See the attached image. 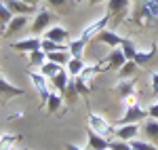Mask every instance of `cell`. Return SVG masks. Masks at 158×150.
<instances>
[{"mask_svg":"<svg viewBox=\"0 0 158 150\" xmlns=\"http://www.w3.org/2000/svg\"><path fill=\"white\" fill-rule=\"evenodd\" d=\"M135 19L143 28L158 25V0H141V6H139Z\"/></svg>","mask_w":158,"mask_h":150,"instance_id":"6da1fadb","label":"cell"},{"mask_svg":"<svg viewBox=\"0 0 158 150\" xmlns=\"http://www.w3.org/2000/svg\"><path fill=\"white\" fill-rule=\"evenodd\" d=\"M53 19H55V15H53V11H51L49 6H40V9L34 13V19H32V25H30V32H32L34 36L44 34L51 25H53Z\"/></svg>","mask_w":158,"mask_h":150,"instance_id":"7a4b0ae2","label":"cell"},{"mask_svg":"<svg viewBox=\"0 0 158 150\" xmlns=\"http://www.w3.org/2000/svg\"><path fill=\"white\" fill-rule=\"evenodd\" d=\"M86 118H89V129H91V131H95V133H99V135H106V138L112 139V135H114V125L110 123L103 114L89 112Z\"/></svg>","mask_w":158,"mask_h":150,"instance_id":"3957f363","label":"cell"},{"mask_svg":"<svg viewBox=\"0 0 158 150\" xmlns=\"http://www.w3.org/2000/svg\"><path fill=\"white\" fill-rule=\"evenodd\" d=\"M110 21H112V15H110V13H103L101 17L93 19L91 24H86L85 28H82V32H80V38H82V40H86V42H89V40H93V38L97 36L99 32H103V30L108 28Z\"/></svg>","mask_w":158,"mask_h":150,"instance_id":"277c9868","label":"cell"},{"mask_svg":"<svg viewBox=\"0 0 158 150\" xmlns=\"http://www.w3.org/2000/svg\"><path fill=\"white\" fill-rule=\"evenodd\" d=\"M99 70V63H93V66H89L86 63V68L80 72V76H76L74 80H76V89L80 91V95H86L89 91H91V85H93V78L97 76Z\"/></svg>","mask_w":158,"mask_h":150,"instance_id":"5b68a950","label":"cell"},{"mask_svg":"<svg viewBox=\"0 0 158 150\" xmlns=\"http://www.w3.org/2000/svg\"><path fill=\"white\" fill-rule=\"evenodd\" d=\"M27 78H30V83H32V87L36 89V93L40 95V101H42V106H47V100H49V78L44 74H40V70H30L27 72Z\"/></svg>","mask_w":158,"mask_h":150,"instance_id":"8992f818","label":"cell"},{"mask_svg":"<svg viewBox=\"0 0 158 150\" xmlns=\"http://www.w3.org/2000/svg\"><path fill=\"white\" fill-rule=\"evenodd\" d=\"M131 0H108V13L112 15L114 24H120L131 13Z\"/></svg>","mask_w":158,"mask_h":150,"instance_id":"52a82bcc","label":"cell"},{"mask_svg":"<svg viewBox=\"0 0 158 150\" xmlns=\"http://www.w3.org/2000/svg\"><path fill=\"white\" fill-rule=\"evenodd\" d=\"M124 62H127V57H124V53H122L120 47H116V49H112L99 62V70H120L122 66H124Z\"/></svg>","mask_w":158,"mask_h":150,"instance_id":"ba28073f","label":"cell"},{"mask_svg":"<svg viewBox=\"0 0 158 150\" xmlns=\"http://www.w3.org/2000/svg\"><path fill=\"white\" fill-rule=\"evenodd\" d=\"M143 118H148V110L139 106V101H135V104H131V106H127V108H124V114H122V118H118V123H116V125L141 123Z\"/></svg>","mask_w":158,"mask_h":150,"instance_id":"9c48e42d","label":"cell"},{"mask_svg":"<svg viewBox=\"0 0 158 150\" xmlns=\"http://www.w3.org/2000/svg\"><path fill=\"white\" fill-rule=\"evenodd\" d=\"M40 45H42V38L32 34V36H25V38H21V40H15L11 47L15 51H21V53H32V51L40 49Z\"/></svg>","mask_w":158,"mask_h":150,"instance_id":"30bf717a","label":"cell"},{"mask_svg":"<svg viewBox=\"0 0 158 150\" xmlns=\"http://www.w3.org/2000/svg\"><path fill=\"white\" fill-rule=\"evenodd\" d=\"M95 40L97 42H101V45H106V47H110V49H116V47H120L122 40H124V36H120L116 30H103V32H99L97 36H95Z\"/></svg>","mask_w":158,"mask_h":150,"instance_id":"8fae6325","label":"cell"},{"mask_svg":"<svg viewBox=\"0 0 158 150\" xmlns=\"http://www.w3.org/2000/svg\"><path fill=\"white\" fill-rule=\"evenodd\" d=\"M44 38H49L57 45H68L72 38H70V30L63 28V25H51L49 30L44 32Z\"/></svg>","mask_w":158,"mask_h":150,"instance_id":"7c38bea8","label":"cell"},{"mask_svg":"<svg viewBox=\"0 0 158 150\" xmlns=\"http://www.w3.org/2000/svg\"><path fill=\"white\" fill-rule=\"evenodd\" d=\"M137 133H139V123H127V125H116L114 127V135H116V139L131 142L133 138H137Z\"/></svg>","mask_w":158,"mask_h":150,"instance_id":"4fadbf2b","label":"cell"},{"mask_svg":"<svg viewBox=\"0 0 158 150\" xmlns=\"http://www.w3.org/2000/svg\"><path fill=\"white\" fill-rule=\"evenodd\" d=\"M86 148L89 150H108L110 148V138L99 135V133L89 129V133H86Z\"/></svg>","mask_w":158,"mask_h":150,"instance_id":"5bb4252c","label":"cell"},{"mask_svg":"<svg viewBox=\"0 0 158 150\" xmlns=\"http://www.w3.org/2000/svg\"><path fill=\"white\" fill-rule=\"evenodd\" d=\"M135 87H137V80H135V78H120V80L116 83L114 91H116V95H118L120 100H124V97H129V95H135Z\"/></svg>","mask_w":158,"mask_h":150,"instance_id":"9a60e30c","label":"cell"},{"mask_svg":"<svg viewBox=\"0 0 158 150\" xmlns=\"http://www.w3.org/2000/svg\"><path fill=\"white\" fill-rule=\"evenodd\" d=\"M27 24H30V19H27L25 15H15L11 21L4 25V34H6V36L19 34L21 30H25V28H27Z\"/></svg>","mask_w":158,"mask_h":150,"instance_id":"2e32d148","label":"cell"},{"mask_svg":"<svg viewBox=\"0 0 158 150\" xmlns=\"http://www.w3.org/2000/svg\"><path fill=\"white\" fill-rule=\"evenodd\" d=\"M4 4L9 6V11L13 15H32V13H36V6H30V4H25L23 0H4Z\"/></svg>","mask_w":158,"mask_h":150,"instance_id":"e0dca14e","label":"cell"},{"mask_svg":"<svg viewBox=\"0 0 158 150\" xmlns=\"http://www.w3.org/2000/svg\"><path fill=\"white\" fill-rule=\"evenodd\" d=\"M70 80H72V76L68 74V70L63 68V70H59L57 74L51 78V87H53V91H59V93H63L65 89H68V85H70Z\"/></svg>","mask_w":158,"mask_h":150,"instance_id":"ac0fdd59","label":"cell"},{"mask_svg":"<svg viewBox=\"0 0 158 150\" xmlns=\"http://www.w3.org/2000/svg\"><path fill=\"white\" fill-rule=\"evenodd\" d=\"M141 131H143V135H146V139L150 142V144L158 146V121L156 118L146 121V123L141 125Z\"/></svg>","mask_w":158,"mask_h":150,"instance_id":"d6986e66","label":"cell"},{"mask_svg":"<svg viewBox=\"0 0 158 150\" xmlns=\"http://www.w3.org/2000/svg\"><path fill=\"white\" fill-rule=\"evenodd\" d=\"M0 93H2V95L13 97V95H23L25 91L21 87H17V85H13V83L4 74H0Z\"/></svg>","mask_w":158,"mask_h":150,"instance_id":"ffe728a7","label":"cell"},{"mask_svg":"<svg viewBox=\"0 0 158 150\" xmlns=\"http://www.w3.org/2000/svg\"><path fill=\"white\" fill-rule=\"evenodd\" d=\"M47 59H49V62L59 63L61 68H65V66H68V62L72 59V53L68 51V47H61L59 51H53V53H47Z\"/></svg>","mask_w":158,"mask_h":150,"instance_id":"44dd1931","label":"cell"},{"mask_svg":"<svg viewBox=\"0 0 158 150\" xmlns=\"http://www.w3.org/2000/svg\"><path fill=\"white\" fill-rule=\"evenodd\" d=\"M61 106H63V97H61V93H59V91H51L49 100H47V106H44L47 114H57L61 110Z\"/></svg>","mask_w":158,"mask_h":150,"instance_id":"7402d4cb","label":"cell"},{"mask_svg":"<svg viewBox=\"0 0 158 150\" xmlns=\"http://www.w3.org/2000/svg\"><path fill=\"white\" fill-rule=\"evenodd\" d=\"M156 55V45L152 42L150 47H146V49H137V55H135V63L141 68V66H146L152 57Z\"/></svg>","mask_w":158,"mask_h":150,"instance_id":"603a6c76","label":"cell"},{"mask_svg":"<svg viewBox=\"0 0 158 150\" xmlns=\"http://www.w3.org/2000/svg\"><path fill=\"white\" fill-rule=\"evenodd\" d=\"M86 68V62L82 59V57H72L70 62H68V66H65V70H68V74L72 76V78H76V76H80V72Z\"/></svg>","mask_w":158,"mask_h":150,"instance_id":"cb8c5ba5","label":"cell"},{"mask_svg":"<svg viewBox=\"0 0 158 150\" xmlns=\"http://www.w3.org/2000/svg\"><path fill=\"white\" fill-rule=\"evenodd\" d=\"M19 139L21 135H17V133H0V150H13Z\"/></svg>","mask_w":158,"mask_h":150,"instance_id":"d4e9b609","label":"cell"},{"mask_svg":"<svg viewBox=\"0 0 158 150\" xmlns=\"http://www.w3.org/2000/svg\"><path fill=\"white\" fill-rule=\"evenodd\" d=\"M137 70H139V66H137L133 59H127V62H124V66L118 70V78H135Z\"/></svg>","mask_w":158,"mask_h":150,"instance_id":"484cf974","label":"cell"},{"mask_svg":"<svg viewBox=\"0 0 158 150\" xmlns=\"http://www.w3.org/2000/svg\"><path fill=\"white\" fill-rule=\"evenodd\" d=\"M85 47H86V40H82L80 36L68 42V51L72 53V57H82V53H85Z\"/></svg>","mask_w":158,"mask_h":150,"instance_id":"4316f807","label":"cell"},{"mask_svg":"<svg viewBox=\"0 0 158 150\" xmlns=\"http://www.w3.org/2000/svg\"><path fill=\"white\" fill-rule=\"evenodd\" d=\"M38 70H40V74H44V76H47V78L51 80V78H53V76L57 74L59 70H63V68H61L59 63H55V62H49V59H47V62L42 63V66H40Z\"/></svg>","mask_w":158,"mask_h":150,"instance_id":"83f0119b","label":"cell"},{"mask_svg":"<svg viewBox=\"0 0 158 150\" xmlns=\"http://www.w3.org/2000/svg\"><path fill=\"white\" fill-rule=\"evenodd\" d=\"M122 53H124V57L127 59H133L135 62V55H137V45H135V40H131V38H124L120 45Z\"/></svg>","mask_w":158,"mask_h":150,"instance_id":"f1b7e54d","label":"cell"},{"mask_svg":"<svg viewBox=\"0 0 158 150\" xmlns=\"http://www.w3.org/2000/svg\"><path fill=\"white\" fill-rule=\"evenodd\" d=\"M27 55H30V68H40L42 63L47 62V53L42 49L32 51V53H27Z\"/></svg>","mask_w":158,"mask_h":150,"instance_id":"f546056e","label":"cell"},{"mask_svg":"<svg viewBox=\"0 0 158 150\" xmlns=\"http://www.w3.org/2000/svg\"><path fill=\"white\" fill-rule=\"evenodd\" d=\"M63 95L68 97V101H70V104H74V101H78V97H80V91L76 89V80H74V78L70 80V85H68V89L63 91Z\"/></svg>","mask_w":158,"mask_h":150,"instance_id":"4dcf8cb0","label":"cell"},{"mask_svg":"<svg viewBox=\"0 0 158 150\" xmlns=\"http://www.w3.org/2000/svg\"><path fill=\"white\" fill-rule=\"evenodd\" d=\"M129 144H131V148H135V150H158V146L150 144L148 139H137V138H133Z\"/></svg>","mask_w":158,"mask_h":150,"instance_id":"1f68e13d","label":"cell"},{"mask_svg":"<svg viewBox=\"0 0 158 150\" xmlns=\"http://www.w3.org/2000/svg\"><path fill=\"white\" fill-rule=\"evenodd\" d=\"M44 2L51 11H68L70 6V0H44Z\"/></svg>","mask_w":158,"mask_h":150,"instance_id":"d6a6232c","label":"cell"},{"mask_svg":"<svg viewBox=\"0 0 158 150\" xmlns=\"http://www.w3.org/2000/svg\"><path fill=\"white\" fill-rule=\"evenodd\" d=\"M13 17H15V15L9 11V6L4 4V0H0V25H6Z\"/></svg>","mask_w":158,"mask_h":150,"instance_id":"836d02e7","label":"cell"},{"mask_svg":"<svg viewBox=\"0 0 158 150\" xmlns=\"http://www.w3.org/2000/svg\"><path fill=\"white\" fill-rule=\"evenodd\" d=\"M61 47H68V45H57V42H53L49 38L42 36V45H40V49L44 51V53H53V51H59Z\"/></svg>","mask_w":158,"mask_h":150,"instance_id":"e575fe53","label":"cell"},{"mask_svg":"<svg viewBox=\"0 0 158 150\" xmlns=\"http://www.w3.org/2000/svg\"><path fill=\"white\" fill-rule=\"evenodd\" d=\"M110 150H131V144L124 139H110Z\"/></svg>","mask_w":158,"mask_h":150,"instance_id":"d590c367","label":"cell"},{"mask_svg":"<svg viewBox=\"0 0 158 150\" xmlns=\"http://www.w3.org/2000/svg\"><path fill=\"white\" fill-rule=\"evenodd\" d=\"M150 85H152V93L158 95V72H152L150 74Z\"/></svg>","mask_w":158,"mask_h":150,"instance_id":"8d00e7d4","label":"cell"},{"mask_svg":"<svg viewBox=\"0 0 158 150\" xmlns=\"http://www.w3.org/2000/svg\"><path fill=\"white\" fill-rule=\"evenodd\" d=\"M148 116H150V118H156V121H158V101H154V104L148 108Z\"/></svg>","mask_w":158,"mask_h":150,"instance_id":"74e56055","label":"cell"},{"mask_svg":"<svg viewBox=\"0 0 158 150\" xmlns=\"http://www.w3.org/2000/svg\"><path fill=\"white\" fill-rule=\"evenodd\" d=\"M65 150H89V148H86V146H78V144H68Z\"/></svg>","mask_w":158,"mask_h":150,"instance_id":"f35d334b","label":"cell"},{"mask_svg":"<svg viewBox=\"0 0 158 150\" xmlns=\"http://www.w3.org/2000/svg\"><path fill=\"white\" fill-rule=\"evenodd\" d=\"M23 2H25V4H30V6H36V9H38L44 0H23Z\"/></svg>","mask_w":158,"mask_h":150,"instance_id":"ab89813d","label":"cell"},{"mask_svg":"<svg viewBox=\"0 0 158 150\" xmlns=\"http://www.w3.org/2000/svg\"><path fill=\"white\" fill-rule=\"evenodd\" d=\"M101 2H108V0H89L91 6H97V4H101Z\"/></svg>","mask_w":158,"mask_h":150,"instance_id":"60d3db41","label":"cell"},{"mask_svg":"<svg viewBox=\"0 0 158 150\" xmlns=\"http://www.w3.org/2000/svg\"><path fill=\"white\" fill-rule=\"evenodd\" d=\"M13 150H32V148H13Z\"/></svg>","mask_w":158,"mask_h":150,"instance_id":"b9f144b4","label":"cell"},{"mask_svg":"<svg viewBox=\"0 0 158 150\" xmlns=\"http://www.w3.org/2000/svg\"><path fill=\"white\" fill-rule=\"evenodd\" d=\"M76 2H80V0H76Z\"/></svg>","mask_w":158,"mask_h":150,"instance_id":"7bdbcfd3","label":"cell"},{"mask_svg":"<svg viewBox=\"0 0 158 150\" xmlns=\"http://www.w3.org/2000/svg\"><path fill=\"white\" fill-rule=\"evenodd\" d=\"M131 150H135V148H131Z\"/></svg>","mask_w":158,"mask_h":150,"instance_id":"ee69618b","label":"cell"},{"mask_svg":"<svg viewBox=\"0 0 158 150\" xmlns=\"http://www.w3.org/2000/svg\"><path fill=\"white\" fill-rule=\"evenodd\" d=\"M108 150H110V148H108Z\"/></svg>","mask_w":158,"mask_h":150,"instance_id":"f6af8a7d","label":"cell"}]
</instances>
